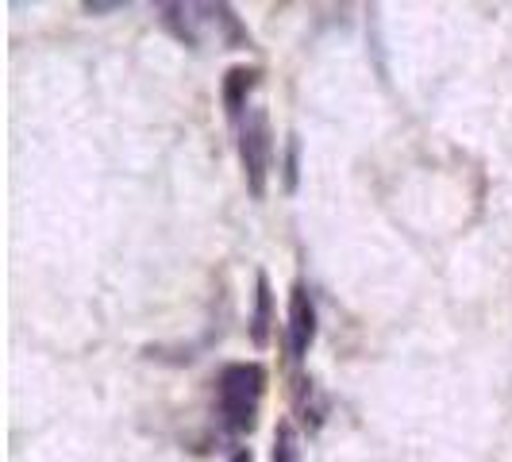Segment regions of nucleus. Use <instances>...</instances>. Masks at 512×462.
<instances>
[{
  "label": "nucleus",
  "mask_w": 512,
  "mask_h": 462,
  "mask_svg": "<svg viewBox=\"0 0 512 462\" xmlns=\"http://www.w3.org/2000/svg\"><path fill=\"white\" fill-rule=\"evenodd\" d=\"M239 162H243V178L251 197H266V178H270V162H274V135L266 112L255 108L239 120Z\"/></svg>",
  "instance_id": "f03ea898"
},
{
  "label": "nucleus",
  "mask_w": 512,
  "mask_h": 462,
  "mask_svg": "<svg viewBox=\"0 0 512 462\" xmlns=\"http://www.w3.org/2000/svg\"><path fill=\"white\" fill-rule=\"evenodd\" d=\"M116 8H124V4H85V12H116Z\"/></svg>",
  "instance_id": "0eeeda50"
},
{
  "label": "nucleus",
  "mask_w": 512,
  "mask_h": 462,
  "mask_svg": "<svg viewBox=\"0 0 512 462\" xmlns=\"http://www.w3.org/2000/svg\"><path fill=\"white\" fill-rule=\"evenodd\" d=\"M274 462H301V436L293 424H278L274 432Z\"/></svg>",
  "instance_id": "423d86ee"
},
{
  "label": "nucleus",
  "mask_w": 512,
  "mask_h": 462,
  "mask_svg": "<svg viewBox=\"0 0 512 462\" xmlns=\"http://www.w3.org/2000/svg\"><path fill=\"white\" fill-rule=\"evenodd\" d=\"M285 335H289V355L293 359H305L316 343V305H312V293L297 282L289 293V312H285Z\"/></svg>",
  "instance_id": "7ed1b4c3"
},
{
  "label": "nucleus",
  "mask_w": 512,
  "mask_h": 462,
  "mask_svg": "<svg viewBox=\"0 0 512 462\" xmlns=\"http://www.w3.org/2000/svg\"><path fill=\"white\" fill-rule=\"evenodd\" d=\"M262 397H266V370L258 362H231L220 370L216 401H220V416H224L231 432H251L255 428Z\"/></svg>",
  "instance_id": "f257e3e1"
},
{
  "label": "nucleus",
  "mask_w": 512,
  "mask_h": 462,
  "mask_svg": "<svg viewBox=\"0 0 512 462\" xmlns=\"http://www.w3.org/2000/svg\"><path fill=\"white\" fill-rule=\"evenodd\" d=\"M270 328H274V293H270V278H258L255 293V312H251V343L266 347L270 343Z\"/></svg>",
  "instance_id": "39448f33"
},
{
  "label": "nucleus",
  "mask_w": 512,
  "mask_h": 462,
  "mask_svg": "<svg viewBox=\"0 0 512 462\" xmlns=\"http://www.w3.org/2000/svg\"><path fill=\"white\" fill-rule=\"evenodd\" d=\"M258 85V70L255 66H235L224 77V104H228L231 120H243V108H247V97Z\"/></svg>",
  "instance_id": "20e7f679"
},
{
  "label": "nucleus",
  "mask_w": 512,
  "mask_h": 462,
  "mask_svg": "<svg viewBox=\"0 0 512 462\" xmlns=\"http://www.w3.org/2000/svg\"><path fill=\"white\" fill-rule=\"evenodd\" d=\"M228 462H255V459H251V451H247V447H239V451H235Z\"/></svg>",
  "instance_id": "6e6552de"
}]
</instances>
